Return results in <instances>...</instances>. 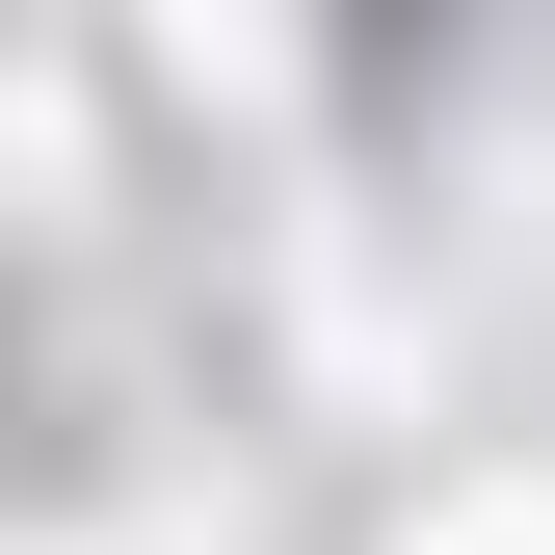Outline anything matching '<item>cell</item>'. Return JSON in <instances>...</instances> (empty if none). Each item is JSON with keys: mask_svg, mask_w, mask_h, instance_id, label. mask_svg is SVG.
Returning <instances> with one entry per match:
<instances>
[{"mask_svg": "<svg viewBox=\"0 0 555 555\" xmlns=\"http://www.w3.org/2000/svg\"><path fill=\"white\" fill-rule=\"evenodd\" d=\"M397 555H555V476H450V503L397 529Z\"/></svg>", "mask_w": 555, "mask_h": 555, "instance_id": "obj_1", "label": "cell"}]
</instances>
